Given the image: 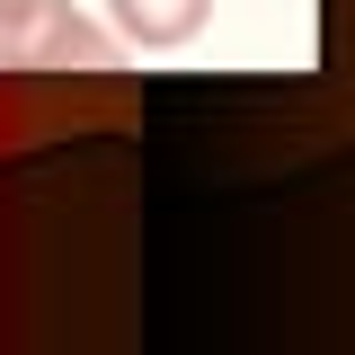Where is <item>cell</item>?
<instances>
[{
  "instance_id": "6da1fadb",
  "label": "cell",
  "mask_w": 355,
  "mask_h": 355,
  "mask_svg": "<svg viewBox=\"0 0 355 355\" xmlns=\"http://www.w3.org/2000/svg\"><path fill=\"white\" fill-rule=\"evenodd\" d=\"M0 71H116V36L71 0H0Z\"/></svg>"
},
{
  "instance_id": "7a4b0ae2",
  "label": "cell",
  "mask_w": 355,
  "mask_h": 355,
  "mask_svg": "<svg viewBox=\"0 0 355 355\" xmlns=\"http://www.w3.org/2000/svg\"><path fill=\"white\" fill-rule=\"evenodd\" d=\"M107 9H116V36L142 44V53H178L214 18V0H107Z\"/></svg>"
}]
</instances>
